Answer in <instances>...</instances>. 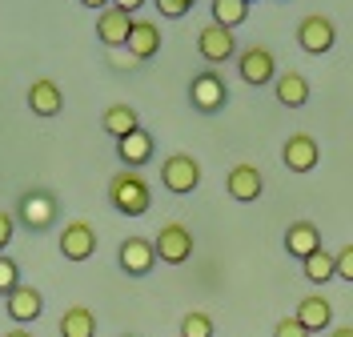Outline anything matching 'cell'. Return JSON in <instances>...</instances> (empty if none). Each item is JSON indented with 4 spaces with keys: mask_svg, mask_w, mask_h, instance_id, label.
<instances>
[{
    "mask_svg": "<svg viewBox=\"0 0 353 337\" xmlns=\"http://www.w3.org/2000/svg\"><path fill=\"white\" fill-rule=\"evenodd\" d=\"M109 197H112V209L125 213V217H141V213H149V205H153L149 181L141 177L137 169H121V173L109 181Z\"/></svg>",
    "mask_w": 353,
    "mask_h": 337,
    "instance_id": "cell-1",
    "label": "cell"
},
{
    "mask_svg": "<svg viewBox=\"0 0 353 337\" xmlns=\"http://www.w3.org/2000/svg\"><path fill=\"white\" fill-rule=\"evenodd\" d=\"M153 249H157V261H165V265H185V261L193 257V233L181 221H169V225H161V233L153 237Z\"/></svg>",
    "mask_w": 353,
    "mask_h": 337,
    "instance_id": "cell-2",
    "label": "cell"
},
{
    "mask_svg": "<svg viewBox=\"0 0 353 337\" xmlns=\"http://www.w3.org/2000/svg\"><path fill=\"white\" fill-rule=\"evenodd\" d=\"M161 181H165V189L169 193H193L201 185V165L197 157H189V153H173V157H165L161 165Z\"/></svg>",
    "mask_w": 353,
    "mask_h": 337,
    "instance_id": "cell-3",
    "label": "cell"
},
{
    "mask_svg": "<svg viewBox=\"0 0 353 337\" xmlns=\"http://www.w3.org/2000/svg\"><path fill=\"white\" fill-rule=\"evenodd\" d=\"M17 217H21L28 229L44 233L48 225L57 221V197H52L48 189H28L21 197V205H17Z\"/></svg>",
    "mask_w": 353,
    "mask_h": 337,
    "instance_id": "cell-4",
    "label": "cell"
},
{
    "mask_svg": "<svg viewBox=\"0 0 353 337\" xmlns=\"http://www.w3.org/2000/svg\"><path fill=\"white\" fill-rule=\"evenodd\" d=\"M189 101H193L197 112H221L225 101H229V85L221 81L213 68H209V72H197L193 85H189Z\"/></svg>",
    "mask_w": 353,
    "mask_h": 337,
    "instance_id": "cell-5",
    "label": "cell"
},
{
    "mask_svg": "<svg viewBox=\"0 0 353 337\" xmlns=\"http://www.w3.org/2000/svg\"><path fill=\"white\" fill-rule=\"evenodd\" d=\"M237 68H241L245 85H257V89L277 81V61H273V52H269L265 45H249L245 48L241 57H237Z\"/></svg>",
    "mask_w": 353,
    "mask_h": 337,
    "instance_id": "cell-6",
    "label": "cell"
},
{
    "mask_svg": "<svg viewBox=\"0 0 353 337\" xmlns=\"http://www.w3.org/2000/svg\"><path fill=\"white\" fill-rule=\"evenodd\" d=\"M333 41H337V28H333V21L330 17H321V12H309L305 21L297 24V45L305 48L309 57L330 52Z\"/></svg>",
    "mask_w": 353,
    "mask_h": 337,
    "instance_id": "cell-7",
    "label": "cell"
},
{
    "mask_svg": "<svg viewBox=\"0 0 353 337\" xmlns=\"http://www.w3.org/2000/svg\"><path fill=\"white\" fill-rule=\"evenodd\" d=\"M225 193H229L233 201H241V205H253L265 193L261 169H257V165H233L229 177H225Z\"/></svg>",
    "mask_w": 353,
    "mask_h": 337,
    "instance_id": "cell-8",
    "label": "cell"
},
{
    "mask_svg": "<svg viewBox=\"0 0 353 337\" xmlns=\"http://www.w3.org/2000/svg\"><path fill=\"white\" fill-rule=\"evenodd\" d=\"M57 245L65 253V261H88V257L97 253V229L88 221H68Z\"/></svg>",
    "mask_w": 353,
    "mask_h": 337,
    "instance_id": "cell-9",
    "label": "cell"
},
{
    "mask_svg": "<svg viewBox=\"0 0 353 337\" xmlns=\"http://www.w3.org/2000/svg\"><path fill=\"white\" fill-rule=\"evenodd\" d=\"M197 52L209 61V65H225L233 52H237V41H233V28H221V24H205L197 37Z\"/></svg>",
    "mask_w": 353,
    "mask_h": 337,
    "instance_id": "cell-10",
    "label": "cell"
},
{
    "mask_svg": "<svg viewBox=\"0 0 353 337\" xmlns=\"http://www.w3.org/2000/svg\"><path fill=\"white\" fill-rule=\"evenodd\" d=\"M281 161H285V169H293V173H313L317 161H321V149H317V141L309 133H293L281 145Z\"/></svg>",
    "mask_w": 353,
    "mask_h": 337,
    "instance_id": "cell-11",
    "label": "cell"
},
{
    "mask_svg": "<svg viewBox=\"0 0 353 337\" xmlns=\"http://www.w3.org/2000/svg\"><path fill=\"white\" fill-rule=\"evenodd\" d=\"M129 32H132V12L117 8V4H109V8L97 17V37H101V45H109V48L129 45Z\"/></svg>",
    "mask_w": 353,
    "mask_h": 337,
    "instance_id": "cell-12",
    "label": "cell"
},
{
    "mask_svg": "<svg viewBox=\"0 0 353 337\" xmlns=\"http://www.w3.org/2000/svg\"><path fill=\"white\" fill-rule=\"evenodd\" d=\"M117 261H121V269L129 273V277H145V273L157 265V249H153V241H145V237H125Z\"/></svg>",
    "mask_w": 353,
    "mask_h": 337,
    "instance_id": "cell-13",
    "label": "cell"
},
{
    "mask_svg": "<svg viewBox=\"0 0 353 337\" xmlns=\"http://www.w3.org/2000/svg\"><path fill=\"white\" fill-rule=\"evenodd\" d=\"M4 305H8V317L17 321V325H28V321H37L44 309V297L32 285H17V289L4 297Z\"/></svg>",
    "mask_w": 353,
    "mask_h": 337,
    "instance_id": "cell-14",
    "label": "cell"
},
{
    "mask_svg": "<svg viewBox=\"0 0 353 337\" xmlns=\"http://www.w3.org/2000/svg\"><path fill=\"white\" fill-rule=\"evenodd\" d=\"M28 109L37 112V116H57V112L65 109V92L57 89V81L41 76V81L28 85Z\"/></svg>",
    "mask_w": 353,
    "mask_h": 337,
    "instance_id": "cell-15",
    "label": "cell"
},
{
    "mask_svg": "<svg viewBox=\"0 0 353 337\" xmlns=\"http://www.w3.org/2000/svg\"><path fill=\"white\" fill-rule=\"evenodd\" d=\"M317 249H321V233H317V225L313 221H293L285 229V253L289 257L305 261L309 253H317Z\"/></svg>",
    "mask_w": 353,
    "mask_h": 337,
    "instance_id": "cell-16",
    "label": "cell"
},
{
    "mask_svg": "<svg viewBox=\"0 0 353 337\" xmlns=\"http://www.w3.org/2000/svg\"><path fill=\"white\" fill-rule=\"evenodd\" d=\"M117 157L125 161V169H141L145 161L153 157V136L145 133V129L121 136V141H117Z\"/></svg>",
    "mask_w": 353,
    "mask_h": 337,
    "instance_id": "cell-17",
    "label": "cell"
},
{
    "mask_svg": "<svg viewBox=\"0 0 353 337\" xmlns=\"http://www.w3.org/2000/svg\"><path fill=\"white\" fill-rule=\"evenodd\" d=\"M297 321L305 325L309 334H321V329H330V321H333V305L321 297V293H313V297H305L301 305H297Z\"/></svg>",
    "mask_w": 353,
    "mask_h": 337,
    "instance_id": "cell-18",
    "label": "cell"
},
{
    "mask_svg": "<svg viewBox=\"0 0 353 337\" xmlns=\"http://www.w3.org/2000/svg\"><path fill=\"white\" fill-rule=\"evenodd\" d=\"M129 52L137 61H149L161 52V28L153 21H132V32H129Z\"/></svg>",
    "mask_w": 353,
    "mask_h": 337,
    "instance_id": "cell-19",
    "label": "cell"
},
{
    "mask_svg": "<svg viewBox=\"0 0 353 337\" xmlns=\"http://www.w3.org/2000/svg\"><path fill=\"white\" fill-rule=\"evenodd\" d=\"M273 92H277V101H281L285 109H301L309 101V81L301 72H281V76L273 81Z\"/></svg>",
    "mask_w": 353,
    "mask_h": 337,
    "instance_id": "cell-20",
    "label": "cell"
},
{
    "mask_svg": "<svg viewBox=\"0 0 353 337\" xmlns=\"http://www.w3.org/2000/svg\"><path fill=\"white\" fill-rule=\"evenodd\" d=\"M101 125H105V133L109 136H129V133H137L141 129V116H137V109L132 105H109L105 109V116H101Z\"/></svg>",
    "mask_w": 353,
    "mask_h": 337,
    "instance_id": "cell-21",
    "label": "cell"
},
{
    "mask_svg": "<svg viewBox=\"0 0 353 337\" xmlns=\"http://www.w3.org/2000/svg\"><path fill=\"white\" fill-rule=\"evenodd\" d=\"M61 337H97V314L88 305H72L61 317Z\"/></svg>",
    "mask_w": 353,
    "mask_h": 337,
    "instance_id": "cell-22",
    "label": "cell"
},
{
    "mask_svg": "<svg viewBox=\"0 0 353 337\" xmlns=\"http://www.w3.org/2000/svg\"><path fill=\"white\" fill-rule=\"evenodd\" d=\"M301 269L313 285H325L330 277H337V253H325V249H317V253H309L305 261H301Z\"/></svg>",
    "mask_w": 353,
    "mask_h": 337,
    "instance_id": "cell-23",
    "label": "cell"
},
{
    "mask_svg": "<svg viewBox=\"0 0 353 337\" xmlns=\"http://www.w3.org/2000/svg\"><path fill=\"white\" fill-rule=\"evenodd\" d=\"M249 17V0H213V24L221 28H237Z\"/></svg>",
    "mask_w": 353,
    "mask_h": 337,
    "instance_id": "cell-24",
    "label": "cell"
},
{
    "mask_svg": "<svg viewBox=\"0 0 353 337\" xmlns=\"http://www.w3.org/2000/svg\"><path fill=\"white\" fill-rule=\"evenodd\" d=\"M181 337H213V317L209 314H185L181 317Z\"/></svg>",
    "mask_w": 353,
    "mask_h": 337,
    "instance_id": "cell-25",
    "label": "cell"
},
{
    "mask_svg": "<svg viewBox=\"0 0 353 337\" xmlns=\"http://www.w3.org/2000/svg\"><path fill=\"white\" fill-rule=\"evenodd\" d=\"M17 285H21V269H17V261L0 253V293L8 297V293L17 289Z\"/></svg>",
    "mask_w": 353,
    "mask_h": 337,
    "instance_id": "cell-26",
    "label": "cell"
},
{
    "mask_svg": "<svg viewBox=\"0 0 353 337\" xmlns=\"http://www.w3.org/2000/svg\"><path fill=\"white\" fill-rule=\"evenodd\" d=\"M157 8H161V17H169V21H181V17L193 8V0H157Z\"/></svg>",
    "mask_w": 353,
    "mask_h": 337,
    "instance_id": "cell-27",
    "label": "cell"
},
{
    "mask_svg": "<svg viewBox=\"0 0 353 337\" xmlns=\"http://www.w3.org/2000/svg\"><path fill=\"white\" fill-rule=\"evenodd\" d=\"M273 337H309V329L297 321V317H281L277 329H273Z\"/></svg>",
    "mask_w": 353,
    "mask_h": 337,
    "instance_id": "cell-28",
    "label": "cell"
},
{
    "mask_svg": "<svg viewBox=\"0 0 353 337\" xmlns=\"http://www.w3.org/2000/svg\"><path fill=\"white\" fill-rule=\"evenodd\" d=\"M337 277L353 285V245H345L341 253H337Z\"/></svg>",
    "mask_w": 353,
    "mask_h": 337,
    "instance_id": "cell-29",
    "label": "cell"
},
{
    "mask_svg": "<svg viewBox=\"0 0 353 337\" xmlns=\"http://www.w3.org/2000/svg\"><path fill=\"white\" fill-rule=\"evenodd\" d=\"M12 229H17V217L0 209V253H4V245H8V241H12Z\"/></svg>",
    "mask_w": 353,
    "mask_h": 337,
    "instance_id": "cell-30",
    "label": "cell"
},
{
    "mask_svg": "<svg viewBox=\"0 0 353 337\" xmlns=\"http://www.w3.org/2000/svg\"><path fill=\"white\" fill-rule=\"evenodd\" d=\"M112 4H117V8H125V12H137L145 0H112Z\"/></svg>",
    "mask_w": 353,
    "mask_h": 337,
    "instance_id": "cell-31",
    "label": "cell"
},
{
    "mask_svg": "<svg viewBox=\"0 0 353 337\" xmlns=\"http://www.w3.org/2000/svg\"><path fill=\"white\" fill-rule=\"evenodd\" d=\"M81 4H85V8H101V12H105V8H109L112 0H81Z\"/></svg>",
    "mask_w": 353,
    "mask_h": 337,
    "instance_id": "cell-32",
    "label": "cell"
},
{
    "mask_svg": "<svg viewBox=\"0 0 353 337\" xmlns=\"http://www.w3.org/2000/svg\"><path fill=\"white\" fill-rule=\"evenodd\" d=\"M330 337H353V325H341V329H333Z\"/></svg>",
    "mask_w": 353,
    "mask_h": 337,
    "instance_id": "cell-33",
    "label": "cell"
},
{
    "mask_svg": "<svg viewBox=\"0 0 353 337\" xmlns=\"http://www.w3.org/2000/svg\"><path fill=\"white\" fill-rule=\"evenodd\" d=\"M4 337H32L28 329H12V334H4Z\"/></svg>",
    "mask_w": 353,
    "mask_h": 337,
    "instance_id": "cell-34",
    "label": "cell"
},
{
    "mask_svg": "<svg viewBox=\"0 0 353 337\" xmlns=\"http://www.w3.org/2000/svg\"><path fill=\"white\" fill-rule=\"evenodd\" d=\"M249 4H253V0H249Z\"/></svg>",
    "mask_w": 353,
    "mask_h": 337,
    "instance_id": "cell-35",
    "label": "cell"
}]
</instances>
